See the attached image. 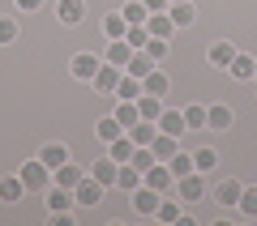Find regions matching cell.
Here are the masks:
<instances>
[{"label": "cell", "mask_w": 257, "mask_h": 226, "mask_svg": "<svg viewBox=\"0 0 257 226\" xmlns=\"http://www.w3.org/2000/svg\"><path fill=\"white\" fill-rule=\"evenodd\" d=\"M22 184H26V192H47L52 188V166H47L43 158H30V162L22 166Z\"/></svg>", "instance_id": "1"}, {"label": "cell", "mask_w": 257, "mask_h": 226, "mask_svg": "<svg viewBox=\"0 0 257 226\" xmlns=\"http://www.w3.org/2000/svg\"><path fill=\"white\" fill-rule=\"evenodd\" d=\"M103 192H107V184H99L94 175H90V180L82 175V180H77V188H73V200H77L82 209H90V205H99V200H103Z\"/></svg>", "instance_id": "2"}, {"label": "cell", "mask_w": 257, "mask_h": 226, "mask_svg": "<svg viewBox=\"0 0 257 226\" xmlns=\"http://www.w3.org/2000/svg\"><path fill=\"white\" fill-rule=\"evenodd\" d=\"M142 184L155 188V192H172L176 188V175H172V166H167V162H155L146 175H142Z\"/></svg>", "instance_id": "3"}, {"label": "cell", "mask_w": 257, "mask_h": 226, "mask_svg": "<svg viewBox=\"0 0 257 226\" xmlns=\"http://www.w3.org/2000/svg\"><path fill=\"white\" fill-rule=\"evenodd\" d=\"M176 196L180 200H202L206 196V184H202V171H189L176 180Z\"/></svg>", "instance_id": "4"}, {"label": "cell", "mask_w": 257, "mask_h": 226, "mask_svg": "<svg viewBox=\"0 0 257 226\" xmlns=\"http://www.w3.org/2000/svg\"><path fill=\"white\" fill-rule=\"evenodd\" d=\"M69 68H73V77H77V82H94V72L103 68V60H99V56H90V52H77Z\"/></svg>", "instance_id": "5"}, {"label": "cell", "mask_w": 257, "mask_h": 226, "mask_svg": "<svg viewBox=\"0 0 257 226\" xmlns=\"http://www.w3.org/2000/svg\"><path fill=\"white\" fill-rule=\"evenodd\" d=\"M159 200H163V192H155V188H133V214H142V218H150L159 209Z\"/></svg>", "instance_id": "6"}, {"label": "cell", "mask_w": 257, "mask_h": 226, "mask_svg": "<svg viewBox=\"0 0 257 226\" xmlns=\"http://www.w3.org/2000/svg\"><path fill=\"white\" fill-rule=\"evenodd\" d=\"M56 18H60L64 26H82L86 22V0H60V4H56Z\"/></svg>", "instance_id": "7"}, {"label": "cell", "mask_w": 257, "mask_h": 226, "mask_svg": "<svg viewBox=\"0 0 257 226\" xmlns=\"http://www.w3.org/2000/svg\"><path fill=\"white\" fill-rule=\"evenodd\" d=\"M120 77H124V68H116V64H107V60H103V68L94 72V90H103V94H116Z\"/></svg>", "instance_id": "8"}, {"label": "cell", "mask_w": 257, "mask_h": 226, "mask_svg": "<svg viewBox=\"0 0 257 226\" xmlns=\"http://www.w3.org/2000/svg\"><path fill=\"white\" fill-rule=\"evenodd\" d=\"M73 205H77V200H73V192H69V188H60V184L47 188V209H52V214H69Z\"/></svg>", "instance_id": "9"}, {"label": "cell", "mask_w": 257, "mask_h": 226, "mask_svg": "<svg viewBox=\"0 0 257 226\" xmlns=\"http://www.w3.org/2000/svg\"><path fill=\"white\" fill-rule=\"evenodd\" d=\"M103 60H107V64H116V68H124V64L133 60V47H128L124 38H111V43H107V52H103Z\"/></svg>", "instance_id": "10"}, {"label": "cell", "mask_w": 257, "mask_h": 226, "mask_svg": "<svg viewBox=\"0 0 257 226\" xmlns=\"http://www.w3.org/2000/svg\"><path fill=\"white\" fill-rule=\"evenodd\" d=\"M90 175H94V180H99V184H107V188H111V184H116V175H120V162H116V158H99V162H94L90 166Z\"/></svg>", "instance_id": "11"}, {"label": "cell", "mask_w": 257, "mask_h": 226, "mask_svg": "<svg viewBox=\"0 0 257 226\" xmlns=\"http://www.w3.org/2000/svg\"><path fill=\"white\" fill-rule=\"evenodd\" d=\"M150 150H155V158H159V162H167V158H172L176 150H180V136H172V132H159L155 141H150Z\"/></svg>", "instance_id": "12"}, {"label": "cell", "mask_w": 257, "mask_h": 226, "mask_svg": "<svg viewBox=\"0 0 257 226\" xmlns=\"http://www.w3.org/2000/svg\"><path fill=\"white\" fill-rule=\"evenodd\" d=\"M39 158H43V162L56 171V166H64V162H69V145H60V141H47L43 150H39Z\"/></svg>", "instance_id": "13"}, {"label": "cell", "mask_w": 257, "mask_h": 226, "mask_svg": "<svg viewBox=\"0 0 257 226\" xmlns=\"http://www.w3.org/2000/svg\"><path fill=\"white\" fill-rule=\"evenodd\" d=\"M253 68H257V60H253V56H244V52H236V60L227 64V72L236 77V82H253Z\"/></svg>", "instance_id": "14"}, {"label": "cell", "mask_w": 257, "mask_h": 226, "mask_svg": "<svg viewBox=\"0 0 257 226\" xmlns=\"http://www.w3.org/2000/svg\"><path fill=\"white\" fill-rule=\"evenodd\" d=\"M155 124H159V132H172V136H180L184 128H189L184 124V111H167V107H163V116H159Z\"/></svg>", "instance_id": "15"}, {"label": "cell", "mask_w": 257, "mask_h": 226, "mask_svg": "<svg viewBox=\"0 0 257 226\" xmlns=\"http://www.w3.org/2000/svg\"><path fill=\"white\" fill-rule=\"evenodd\" d=\"M150 68H159V64H155V56H146V52H133V60L124 64V72H128V77H138V82L146 77Z\"/></svg>", "instance_id": "16"}, {"label": "cell", "mask_w": 257, "mask_h": 226, "mask_svg": "<svg viewBox=\"0 0 257 226\" xmlns=\"http://www.w3.org/2000/svg\"><path fill=\"white\" fill-rule=\"evenodd\" d=\"M133 150H138V145H133V136H128V132H120L116 141H107V154L116 158V162H128V158H133Z\"/></svg>", "instance_id": "17"}, {"label": "cell", "mask_w": 257, "mask_h": 226, "mask_svg": "<svg viewBox=\"0 0 257 226\" xmlns=\"http://www.w3.org/2000/svg\"><path fill=\"white\" fill-rule=\"evenodd\" d=\"M128 136H133V145H150L159 136V124H155V120H138V124L128 128Z\"/></svg>", "instance_id": "18"}, {"label": "cell", "mask_w": 257, "mask_h": 226, "mask_svg": "<svg viewBox=\"0 0 257 226\" xmlns=\"http://www.w3.org/2000/svg\"><path fill=\"white\" fill-rule=\"evenodd\" d=\"M206 60H210L214 68H227V64L236 60V47H231V43H210V52H206Z\"/></svg>", "instance_id": "19"}, {"label": "cell", "mask_w": 257, "mask_h": 226, "mask_svg": "<svg viewBox=\"0 0 257 226\" xmlns=\"http://www.w3.org/2000/svg\"><path fill=\"white\" fill-rule=\"evenodd\" d=\"M240 192H244L240 180H223L219 188H214V196H219V205H240Z\"/></svg>", "instance_id": "20"}, {"label": "cell", "mask_w": 257, "mask_h": 226, "mask_svg": "<svg viewBox=\"0 0 257 226\" xmlns=\"http://www.w3.org/2000/svg\"><path fill=\"white\" fill-rule=\"evenodd\" d=\"M146 30H150V34H155V38H172L176 22L167 18V13H150V18H146Z\"/></svg>", "instance_id": "21"}, {"label": "cell", "mask_w": 257, "mask_h": 226, "mask_svg": "<svg viewBox=\"0 0 257 226\" xmlns=\"http://www.w3.org/2000/svg\"><path fill=\"white\" fill-rule=\"evenodd\" d=\"M142 90H146V94H159V98H163V94H167V72H163V68H150L146 77H142Z\"/></svg>", "instance_id": "22"}, {"label": "cell", "mask_w": 257, "mask_h": 226, "mask_svg": "<svg viewBox=\"0 0 257 226\" xmlns=\"http://www.w3.org/2000/svg\"><path fill=\"white\" fill-rule=\"evenodd\" d=\"M142 94H146V90H142V82L124 72V77H120V86H116V98H128V102H138Z\"/></svg>", "instance_id": "23"}, {"label": "cell", "mask_w": 257, "mask_h": 226, "mask_svg": "<svg viewBox=\"0 0 257 226\" xmlns=\"http://www.w3.org/2000/svg\"><path fill=\"white\" fill-rule=\"evenodd\" d=\"M22 192H26V184H22V175H13V180H0V200H5V205H13V200H22Z\"/></svg>", "instance_id": "24"}, {"label": "cell", "mask_w": 257, "mask_h": 226, "mask_svg": "<svg viewBox=\"0 0 257 226\" xmlns=\"http://www.w3.org/2000/svg\"><path fill=\"white\" fill-rule=\"evenodd\" d=\"M138 111H142V120H159V116H163V98H159V94H142Z\"/></svg>", "instance_id": "25"}, {"label": "cell", "mask_w": 257, "mask_h": 226, "mask_svg": "<svg viewBox=\"0 0 257 226\" xmlns=\"http://www.w3.org/2000/svg\"><path fill=\"white\" fill-rule=\"evenodd\" d=\"M206 128H231V107H206Z\"/></svg>", "instance_id": "26"}, {"label": "cell", "mask_w": 257, "mask_h": 226, "mask_svg": "<svg viewBox=\"0 0 257 226\" xmlns=\"http://www.w3.org/2000/svg\"><path fill=\"white\" fill-rule=\"evenodd\" d=\"M167 18H172L176 26H193V18H197V13H193V0H180V4H172V9H167Z\"/></svg>", "instance_id": "27"}, {"label": "cell", "mask_w": 257, "mask_h": 226, "mask_svg": "<svg viewBox=\"0 0 257 226\" xmlns=\"http://www.w3.org/2000/svg\"><path fill=\"white\" fill-rule=\"evenodd\" d=\"M116 184H120V188H128V192H133V188H142V171H138L133 162H120V175H116Z\"/></svg>", "instance_id": "28"}, {"label": "cell", "mask_w": 257, "mask_h": 226, "mask_svg": "<svg viewBox=\"0 0 257 226\" xmlns=\"http://www.w3.org/2000/svg\"><path fill=\"white\" fill-rule=\"evenodd\" d=\"M116 120H120V124H124V132H128V128H133V124H138V120H142L138 102H128V98H120V107H116Z\"/></svg>", "instance_id": "29"}, {"label": "cell", "mask_w": 257, "mask_h": 226, "mask_svg": "<svg viewBox=\"0 0 257 226\" xmlns=\"http://www.w3.org/2000/svg\"><path fill=\"white\" fill-rule=\"evenodd\" d=\"M94 132H99V136H103V141H116V136H120V132H124V124H120V120H116V116H103V120H99V124H94Z\"/></svg>", "instance_id": "30"}, {"label": "cell", "mask_w": 257, "mask_h": 226, "mask_svg": "<svg viewBox=\"0 0 257 226\" xmlns=\"http://www.w3.org/2000/svg\"><path fill=\"white\" fill-rule=\"evenodd\" d=\"M120 13H124V22H128V26H146V18H150V9L142 4V0H133V4H124Z\"/></svg>", "instance_id": "31"}, {"label": "cell", "mask_w": 257, "mask_h": 226, "mask_svg": "<svg viewBox=\"0 0 257 226\" xmlns=\"http://www.w3.org/2000/svg\"><path fill=\"white\" fill-rule=\"evenodd\" d=\"M128 162H133V166H138L142 175H146L150 166L159 162V158H155V150H150V145H138V150H133V158H128Z\"/></svg>", "instance_id": "32"}, {"label": "cell", "mask_w": 257, "mask_h": 226, "mask_svg": "<svg viewBox=\"0 0 257 226\" xmlns=\"http://www.w3.org/2000/svg\"><path fill=\"white\" fill-rule=\"evenodd\" d=\"M77 180H82V171H77L73 162L56 166V184H60V188H69V192H73V188H77Z\"/></svg>", "instance_id": "33"}, {"label": "cell", "mask_w": 257, "mask_h": 226, "mask_svg": "<svg viewBox=\"0 0 257 226\" xmlns=\"http://www.w3.org/2000/svg\"><path fill=\"white\" fill-rule=\"evenodd\" d=\"M167 166H172V175H176V180H180V175H189V171H197V166H193V154H180V150H176V154L167 158Z\"/></svg>", "instance_id": "34"}, {"label": "cell", "mask_w": 257, "mask_h": 226, "mask_svg": "<svg viewBox=\"0 0 257 226\" xmlns=\"http://www.w3.org/2000/svg\"><path fill=\"white\" fill-rule=\"evenodd\" d=\"M124 43L133 47V52H142V47L150 43V30H146V26H128V30H124Z\"/></svg>", "instance_id": "35"}, {"label": "cell", "mask_w": 257, "mask_h": 226, "mask_svg": "<svg viewBox=\"0 0 257 226\" xmlns=\"http://www.w3.org/2000/svg\"><path fill=\"white\" fill-rule=\"evenodd\" d=\"M103 30H107V38H124V30H128L124 13H107V22H103Z\"/></svg>", "instance_id": "36"}, {"label": "cell", "mask_w": 257, "mask_h": 226, "mask_svg": "<svg viewBox=\"0 0 257 226\" xmlns=\"http://www.w3.org/2000/svg\"><path fill=\"white\" fill-rule=\"evenodd\" d=\"M155 218L159 222H180V205H176V200H159V209H155Z\"/></svg>", "instance_id": "37"}, {"label": "cell", "mask_w": 257, "mask_h": 226, "mask_svg": "<svg viewBox=\"0 0 257 226\" xmlns=\"http://www.w3.org/2000/svg\"><path fill=\"white\" fill-rule=\"evenodd\" d=\"M240 214H244V218H257V188H244V192H240Z\"/></svg>", "instance_id": "38"}, {"label": "cell", "mask_w": 257, "mask_h": 226, "mask_svg": "<svg viewBox=\"0 0 257 226\" xmlns=\"http://www.w3.org/2000/svg\"><path fill=\"white\" fill-rule=\"evenodd\" d=\"M214 162H219V154H214V150H197V154H193V166H197V171H214Z\"/></svg>", "instance_id": "39"}, {"label": "cell", "mask_w": 257, "mask_h": 226, "mask_svg": "<svg viewBox=\"0 0 257 226\" xmlns=\"http://www.w3.org/2000/svg\"><path fill=\"white\" fill-rule=\"evenodd\" d=\"M18 38V18H0V47Z\"/></svg>", "instance_id": "40"}, {"label": "cell", "mask_w": 257, "mask_h": 226, "mask_svg": "<svg viewBox=\"0 0 257 226\" xmlns=\"http://www.w3.org/2000/svg\"><path fill=\"white\" fill-rule=\"evenodd\" d=\"M184 124L189 128H206V107H184Z\"/></svg>", "instance_id": "41"}, {"label": "cell", "mask_w": 257, "mask_h": 226, "mask_svg": "<svg viewBox=\"0 0 257 226\" xmlns=\"http://www.w3.org/2000/svg\"><path fill=\"white\" fill-rule=\"evenodd\" d=\"M142 52H146V56H155V64H159V60L167 56V38H155V34H150V43L142 47Z\"/></svg>", "instance_id": "42"}, {"label": "cell", "mask_w": 257, "mask_h": 226, "mask_svg": "<svg viewBox=\"0 0 257 226\" xmlns=\"http://www.w3.org/2000/svg\"><path fill=\"white\" fill-rule=\"evenodd\" d=\"M142 4H146L150 13H167V9H172V0H142Z\"/></svg>", "instance_id": "43"}, {"label": "cell", "mask_w": 257, "mask_h": 226, "mask_svg": "<svg viewBox=\"0 0 257 226\" xmlns=\"http://www.w3.org/2000/svg\"><path fill=\"white\" fill-rule=\"evenodd\" d=\"M18 9L22 13H35V9H43V0H18Z\"/></svg>", "instance_id": "44"}, {"label": "cell", "mask_w": 257, "mask_h": 226, "mask_svg": "<svg viewBox=\"0 0 257 226\" xmlns=\"http://www.w3.org/2000/svg\"><path fill=\"white\" fill-rule=\"evenodd\" d=\"M172 4H180V0H172Z\"/></svg>", "instance_id": "45"}, {"label": "cell", "mask_w": 257, "mask_h": 226, "mask_svg": "<svg viewBox=\"0 0 257 226\" xmlns=\"http://www.w3.org/2000/svg\"><path fill=\"white\" fill-rule=\"evenodd\" d=\"M253 77H257V68H253Z\"/></svg>", "instance_id": "46"}]
</instances>
